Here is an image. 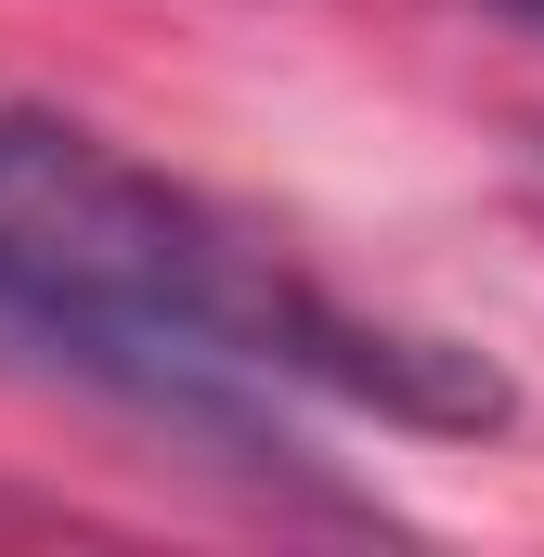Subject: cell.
I'll list each match as a JSON object with an SVG mask.
<instances>
[{"instance_id":"obj_1","label":"cell","mask_w":544,"mask_h":557,"mask_svg":"<svg viewBox=\"0 0 544 557\" xmlns=\"http://www.w3.org/2000/svg\"><path fill=\"white\" fill-rule=\"evenodd\" d=\"M0 376L208 441L234 467H298L285 428L311 403L390 428H506V376L480 350L324 298L195 182L26 91H0Z\"/></svg>"}]
</instances>
